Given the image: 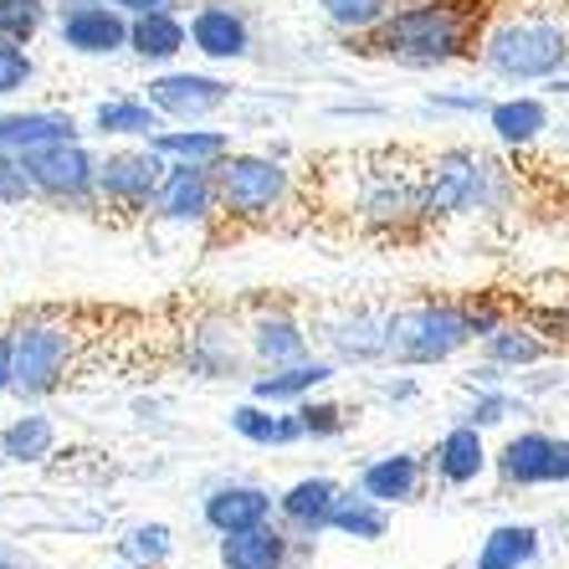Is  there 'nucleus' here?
<instances>
[{
  "instance_id": "1",
  "label": "nucleus",
  "mask_w": 569,
  "mask_h": 569,
  "mask_svg": "<svg viewBox=\"0 0 569 569\" xmlns=\"http://www.w3.org/2000/svg\"><path fill=\"white\" fill-rule=\"evenodd\" d=\"M477 41H482V6L477 0H416V6L390 11L370 31L375 52L396 57L406 67H447L477 52Z\"/></svg>"
},
{
  "instance_id": "2",
  "label": "nucleus",
  "mask_w": 569,
  "mask_h": 569,
  "mask_svg": "<svg viewBox=\"0 0 569 569\" xmlns=\"http://www.w3.org/2000/svg\"><path fill=\"white\" fill-rule=\"evenodd\" d=\"M482 62L503 82H555L569 67V27L543 11H508L482 31Z\"/></svg>"
},
{
  "instance_id": "3",
  "label": "nucleus",
  "mask_w": 569,
  "mask_h": 569,
  "mask_svg": "<svg viewBox=\"0 0 569 569\" xmlns=\"http://www.w3.org/2000/svg\"><path fill=\"white\" fill-rule=\"evenodd\" d=\"M472 339V313L451 303H421L385 318V359H396V365H441Z\"/></svg>"
},
{
  "instance_id": "4",
  "label": "nucleus",
  "mask_w": 569,
  "mask_h": 569,
  "mask_svg": "<svg viewBox=\"0 0 569 569\" xmlns=\"http://www.w3.org/2000/svg\"><path fill=\"white\" fill-rule=\"evenodd\" d=\"M72 355H78V333L52 318H31L16 329V396L41 400L52 396L57 385L72 370Z\"/></svg>"
},
{
  "instance_id": "5",
  "label": "nucleus",
  "mask_w": 569,
  "mask_h": 569,
  "mask_svg": "<svg viewBox=\"0 0 569 569\" xmlns=\"http://www.w3.org/2000/svg\"><path fill=\"white\" fill-rule=\"evenodd\" d=\"M492 190H498V164L492 159H482L477 149H447L426 170V211H477V206H492Z\"/></svg>"
},
{
  "instance_id": "6",
  "label": "nucleus",
  "mask_w": 569,
  "mask_h": 569,
  "mask_svg": "<svg viewBox=\"0 0 569 569\" xmlns=\"http://www.w3.org/2000/svg\"><path fill=\"white\" fill-rule=\"evenodd\" d=\"M216 180H221V206L241 221L252 216H272L288 196V170L278 159H262V154H226L216 164Z\"/></svg>"
},
{
  "instance_id": "7",
  "label": "nucleus",
  "mask_w": 569,
  "mask_h": 569,
  "mask_svg": "<svg viewBox=\"0 0 569 569\" xmlns=\"http://www.w3.org/2000/svg\"><path fill=\"white\" fill-rule=\"evenodd\" d=\"M133 21L113 0H67L57 16V41L78 57H113L129 47Z\"/></svg>"
},
{
  "instance_id": "8",
  "label": "nucleus",
  "mask_w": 569,
  "mask_h": 569,
  "mask_svg": "<svg viewBox=\"0 0 569 569\" xmlns=\"http://www.w3.org/2000/svg\"><path fill=\"white\" fill-rule=\"evenodd\" d=\"M498 477L508 488H559L569 482V437L518 431L498 451Z\"/></svg>"
},
{
  "instance_id": "9",
  "label": "nucleus",
  "mask_w": 569,
  "mask_h": 569,
  "mask_svg": "<svg viewBox=\"0 0 569 569\" xmlns=\"http://www.w3.org/2000/svg\"><path fill=\"white\" fill-rule=\"evenodd\" d=\"M31 186L52 200H82L98 186V159L78 144V139H62V144H41L27 154Z\"/></svg>"
},
{
  "instance_id": "10",
  "label": "nucleus",
  "mask_w": 569,
  "mask_h": 569,
  "mask_svg": "<svg viewBox=\"0 0 569 569\" xmlns=\"http://www.w3.org/2000/svg\"><path fill=\"white\" fill-rule=\"evenodd\" d=\"M164 174H170V164L159 149H123V154H108L98 164V190L113 206H149L164 186Z\"/></svg>"
},
{
  "instance_id": "11",
  "label": "nucleus",
  "mask_w": 569,
  "mask_h": 569,
  "mask_svg": "<svg viewBox=\"0 0 569 569\" xmlns=\"http://www.w3.org/2000/svg\"><path fill=\"white\" fill-rule=\"evenodd\" d=\"M231 98V82L206 78V72H164V78H149V103L164 113V119H206Z\"/></svg>"
},
{
  "instance_id": "12",
  "label": "nucleus",
  "mask_w": 569,
  "mask_h": 569,
  "mask_svg": "<svg viewBox=\"0 0 569 569\" xmlns=\"http://www.w3.org/2000/svg\"><path fill=\"white\" fill-rule=\"evenodd\" d=\"M221 200V180H216L211 164H174L159 186L154 206L164 221H206Z\"/></svg>"
},
{
  "instance_id": "13",
  "label": "nucleus",
  "mask_w": 569,
  "mask_h": 569,
  "mask_svg": "<svg viewBox=\"0 0 569 569\" xmlns=\"http://www.w3.org/2000/svg\"><path fill=\"white\" fill-rule=\"evenodd\" d=\"M190 47L211 62H241L252 52V27L241 11L211 0V6H196V16H190Z\"/></svg>"
},
{
  "instance_id": "14",
  "label": "nucleus",
  "mask_w": 569,
  "mask_h": 569,
  "mask_svg": "<svg viewBox=\"0 0 569 569\" xmlns=\"http://www.w3.org/2000/svg\"><path fill=\"white\" fill-rule=\"evenodd\" d=\"M488 447H482V431H477L472 421L451 426L447 437L437 441V451H431V467H437V477L447 482V488H472L477 477L488 472Z\"/></svg>"
},
{
  "instance_id": "15",
  "label": "nucleus",
  "mask_w": 569,
  "mask_h": 569,
  "mask_svg": "<svg viewBox=\"0 0 569 569\" xmlns=\"http://www.w3.org/2000/svg\"><path fill=\"white\" fill-rule=\"evenodd\" d=\"M272 518V492L252 488V482H226L206 498V523L216 533H247Z\"/></svg>"
},
{
  "instance_id": "16",
  "label": "nucleus",
  "mask_w": 569,
  "mask_h": 569,
  "mask_svg": "<svg viewBox=\"0 0 569 569\" xmlns=\"http://www.w3.org/2000/svg\"><path fill=\"white\" fill-rule=\"evenodd\" d=\"M339 498H345V492H339L333 477H303V482H292V488L278 498V513L288 518L298 533H318V529H329Z\"/></svg>"
},
{
  "instance_id": "17",
  "label": "nucleus",
  "mask_w": 569,
  "mask_h": 569,
  "mask_svg": "<svg viewBox=\"0 0 569 569\" xmlns=\"http://www.w3.org/2000/svg\"><path fill=\"white\" fill-rule=\"evenodd\" d=\"M62 139H78V123L52 108H31V113H0V149L11 154H31L41 144H62Z\"/></svg>"
},
{
  "instance_id": "18",
  "label": "nucleus",
  "mask_w": 569,
  "mask_h": 569,
  "mask_svg": "<svg viewBox=\"0 0 569 569\" xmlns=\"http://www.w3.org/2000/svg\"><path fill=\"white\" fill-rule=\"evenodd\" d=\"M359 492H370L375 503H411L416 492H421V457L390 451V457L370 462L359 472Z\"/></svg>"
},
{
  "instance_id": "19",
  "label": "nucleus",
  "mask_w": 569,
  "mask_h": 569,
  "mask_svg": "<svg viewBox=\"0 0 569 569\" xmlns=\"http://www.w3.org/2000/svg\"><path fill=\"white\" fill-rule=\"evenodd\" d=\"M190 27L180 21L174 11H149V16H133V31H129V52L144 57V62H174L186 52Z\"/></svg>"
},
{
  "instance_id": "20",
  "label": "nucleus",
  "mask_w": 569,
  "mask_h": 569,
  "mask_svg": "<svg viewBox=\"0 0 569 569\" xmlns=\"http://www.w3.org/2000/svg\"><path fill=\"white\" fill-rule=\"evenodd\" d=\"M539 529L533 523H498L477 549V569H533L539 565Z\"/></svg>"
},
{
  "instance_id": "21",
  "label": "nucleus",
  "mask_w": 569,
  "mask_h": 569,
  "mask_svg": "<svg viewBox=\"0 0 569 569\" xmlns=\"http://www.w3.org/2000/svg\"><path fill=\"white\" fill-rule=\"evenodd\" d=\"M333 380V365L329 359H298V365H278L272 375L252 385V396L267 400V406H282V400H308L318 385Z\"/></svg>"
},
{
  "instance_id": "22",
  "label": "nucleus",
  "mask_w": 569,
  "mask_h": 569,
  "mask_svg": "<svg viewBox=\"0 0 569 569\" xmlns=\"http://www.w3.org/2000/svg\"><path fill=\"white\" fill-rule=\"evenodd\" d=\"M221 565L226 569H282L288 565V539L278 529H267V523H257L247 533H226Z\"/></svg>"
},
{
  "instance_id": "23",
  "label": "nucleus",
  "mask_w": 569,
  "mask_h": 569,
  "mask_svg": "<svg viewBox=\"0 0 569 569\" xmlns=\"http://www.w3.org/2000/svg\"><path fill=\"white\" fill-rule=\"evenodd\" d=\"M149 149H159L164 159H180V164H211L216 170L231 154V139L221 129H159Z\"/></svg>"
},
{
  "instance_id": "24",
  "label": "nucleus",
  "mask_w": 569,
  "mask_h": 569,
  "mask_svg": "<svg viewBox=\"0 0 569 569\" xmlns=\"http://www.w3.org/2000/svg\"><path fill=\"white\" fill-rule=\"evenodd\" d=\"M231 431H237V437H247L252 447H292V441H303V437H308L298 416L267 411V400L237 406V411H231Z\"/></svg>"
},
{
  "instance_id": "25",
  "label": "nucleus",
  "mask_w": 569,
  "mask_h": 569,
  "mask_svg": "<svg viewBox=\"0 0 569 569\" xmlns=\"http://www.w3.org/2000/svg\"><path fill=\"white\" fill-rule=\"evenodd\" d=\"M488 123L503 144L529 149L533 139L549 129V108H543V98H503V103L488 108Z\"/></svg>"
},
{
  "instance_id": "26",
  "label": "nucleus",
  "mask_w": 569,
  "mask_h": 569,
  "mask_svg": "<svg viewBox=\"0 0 569 569\" xmlns=\"http://www.w3.org/2000/svg\"><path fill=\"white\" fill-rule=\"evenodd\" d=\"M93 129L98 133H119V139H154L159 133V108L149 98H108L93 108Z\"/></svg>"
},
{
  "instance_id": "27",
  "label": "nucleus",
  "mask_w": 569,
  "mask_h": 569,
  "mask_svg": "<svg viewBox=\"0 0 569 569\" xmlns=\"http://www.w3.org/2000/svg\"><path fill=\"white\" fill-rule=\"evenodd\" d=\"M57 447V426L47 416H16L6 431H0V457L6 462H47Z\"/></svg>"
},
{
  "instance_id": "28",
  "label": "nucleus",
  "mask_w": 569,
  "mask_h": 569,
  "mask_svg": "<svg viewBox=\"0 0 569 569\" xmlns=\"http://www.w3.org/2000/svg\"><path fill=\"white\" fill-rule=\"evenodd\" d=\"M252 349L262 365H272V370H278V365H298V359H308V333L298 329L292 318L272 313L252 329Z\"/></svg>"
},
{
  "instance_id": "29",
  "label": "nucleus",
  "mask_w": 569,
  "mask_h": 569,
  "mask_svg": "<svg viewBox=\"0 0 569 569\" xmlns=\"http://www.w3.org/2000/svg\"><path fill=\"white\" fill-rule=\"evenodd\" d=\"M329 529H339L345 539L375 543V539H385V529H390V513H385V503H375L370 492H359V498H339Z\"/></svg>"
},
{
  "instance_id": "30",
  "label": "nucleus",
  "mask_w": 569,
  "mask_h": 569,
  "mask_svg": "<svg viewBox=\"0 0 569 569\" xmlns=\"http://www.w3.org/2000/svg\"><path fill=\"white\" fill-rule=\"evenodd\" d=\"M318 11L329 16L339 31H359V37H370L385 16H390V0H318Z\"/></svg>"
},
{
  "instance_id": "31",
  "label": "nucleus",
  "mask_w": 569,
  "mask_h": 569,
  "mask_svg": "<svg viewBox=\"0 0 569 569\" xmlns=\"http://www.w3.org/2000/svg\"><path fill=\"white\" fill-rule=\"evenodd\" d=\"M488 359L492 365H539L543 359V339L533 329H492L488 333Z\"/></svg>"
},
{
  "instance_id": "32",
  "label": "nucleus",
  "mask_w": 569,
  "mask_h": 569,
  "mask_svg": "<svg viewBox=\"0 0 569 569\" xmlns=\"http://www.w3.org/2000/svg\"><path fill=\"white\" fill-rule=\"evenodd\" d=\"M41 21H47L41 0H0V41H21L27 47L41 31Z\"/></svg>"
},
{
  "instance_id": "33",
  "label": "nucleus",
  "mask_w": 569,
  "mask_h": 569,
  "mask_svg": "<svg viewBox=\"0 0 569 569\" xmlns=\"http://www.w3.org/2000/svg\"><path fill=\"white\" fill-rule=\"evenodd\" d=\"M119 543H123V555H129L133 565H159V559H170V549H174V539H170L164 523H133Z\"/></svg>"
},
{
  "instance_id": "34",
  "label": "nucleus",
  "mask_w": 569,
  "mask_h": 569,
  "mask_svg": "<svg viewBox=\"0 0 569 569\" xmlns=\"http://www.w3.org/2000/svg\"><path fill=\"white\" fill-rule=\"evenodd\" d=\"M31 78H37V62H31L27 47L21 41H0V98L21 93Z\"/></svg>"
},
{
  "instance_id": "35",
  "label": "nucleus",
  "mask_w": 569,
  "mask_h": 569,
  "mask_svg": "<svg viewBox=\"0 0 569 569\" xmlns=\"http://www.w3.org/2000/svg\"><path fill=\"white\" fill-rule=\"evenodd\" d=\"M298 421H303L308 437H339V431H349V411L333 406V400H303Z\"/></svg>"
},
{
  "instance_id": "36",
  "label": "nucleus",
  "mask_w": 569,
  "mask_h": 569,
  "mask_svg": "<svg viewBox=\"0 0 569 569\" xmlns=\"http://www.w3.org/2000/svg\"><path fill=\"white\" fill-rule=\"evenodd\" d=\"M31 170H27V154H11V149H0V206H21L31 200Z\"/></svg>"
},
{
  "instance_id": "37",
  "label": "nucleus",
  "mask_w": 569,
  "mask_h": 569,
  "mask_svg": "<svg viewBox=\"0 0 569 569\" xmlns=\"http://www.w3.org/2000/svg\"><path fill=\"white\" fill-rule=\"evenodd\" d=\"M513 411H518V400H513V396H503V390H482V396L472 400L467 421H472L477 431H488V426H503Z\"/></svg>"
},
{
  "instance_id": "38",
  "label": "nucleus",
  "mask_w": 569,
  "mask_h": 569,
  "mask_svg": "<svg viewBox=\"0 0 569 569\" xmlns=\"http://www.w3.org/2000/svg\"><path fill=\"white\" fill-rule=\"evenodd\" d=\"M0 390H16V329H0Z\"/></svg>"
},
{
  "instance_id": "39",
  "label": "nucleus",
  "mask_w": 569,
  "mask_h": 569,
  "mask_svg": "<svg viewBox=\"0 0 569 569\" xmlns=\"http://www.w3.org/2000/svg\"><path fill=\"white\" fill-rule=\"evenodd\" d=\"M431 108H467V113H477V108H488V103H482L477 93H462V98L457 93H431Z\"/></svg>"
},
{
  "instance_id": "40",
  "label": "nucleus",
  "mask_w": 569,
  "mask_h": 569,
  "mask_svg": "<svg viewBox=\"0 0 569 569\" xmlns=\"http://www.w3.org/2000/svg\"><path fill=\"white\" fill-rule=\"evenodd\" d=\"M123 6H129L133 16H149V11H174L180 0H123Z\"/></svg>"
},
{
  "instance_id": "41",
  "label": "nucleus",
  "mask_w": 569,
  "mask_h": 569,
  "mask_svg": "<svg viewBox=\"0 0 569 569\" xmlns=\"http://www.w3.org/2000/svg\"><path fill=\"white\" fill-rule=\"evenodd\" d=\"M0 569H27V565H21V555H16V549H6V543H0Z\"/></svg>"
},
{
  "instance_id": "42",
  "label": "nucleus",
  "mask_w": 569,
  "mask_h": 569,
  "mask_svg": "<svg viewBox=\"0 0 569 569\" xmlns=\"http://www.w3.org/2000/svg\"><path fill=\"white\" fill-rule=\"evenodd\" d=\"M119 569H149V565H119Z\"/></svg>"
},
{
  "instance_id": "43",
  "label": "nucleus",
  "mask_w": 569,
  "mask_h": 569,
  "mask_svg": "<svg viewBox=\"0 0 569 569\" xmlns=\"http://www.w3.org/2000/svg\"><path fill=\"white\" fill-rule=\"evenodd\" d=\"M113 6H123V0H113Z\"/></svg>"
}]
</instances>
